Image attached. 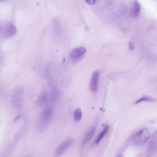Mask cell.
Segmentation results:
<instances>
[{
    "mask_svg": "<svg viewBox=\"0 0 157 157\" xmlns=\"http://www.w3.org/2000/svg\"><path fill=\"white\" fill-rule=\"evenodd\" d=\"M53 113V109L47 106L40 113L38 119L37 127L39 131L44 130L49 124Z\"/></svg>",
    "mask_w": 157,
    "mask_h": 157,
    "instance_id": "cell-1",
    "label": "cell"
},
{
    "mask_svg": "<svg viewBox=\"0 0 157 157\" xmlns=\"http://www.w3.org/2000/svg\"><path fill=\"white\" fill-rule=\"evenodd\" d=\"M150 133L148 130L144 128L139 130L134 135L132 139L133 143L140 146L145 143L149 139Z\"/></svg>",
    "mask_w": 157,
    "mask_h": 157,
    "instance_id": "cell-2",
    "label": "cell"
},
{
    "mask_svg": "<svg viewBox=\"0 0 157 157\" xmlns=\"http://www.w3.org/2000/svg\"><path fill=\"white\" fill-rule=\"evenodd\" d=\"M58 96L57 92L55 91L45 92L39 97L37 103L39 105H45L49 102L55 101L57 100Z\"/></svg>",
    "mask_w": 157,
    "mask_h": 157,
    "instance_id": "cell-3",
    "label": "cell"
},
{
    "mask_svg": "<svg viewBox=\"0 0 157 157\" xmlns=\"http://www.w3.org/2000/svg\"><path fill=\"white\" fill-rule=\"evenodd\" d=\"M147 155L148 157L155 155L157 153V133L156 132L153 135L147 147Z\"/></svg>",
    "mask_w": 157,
    "mask_h": 157,
    "instance_id": "cell-4",
    "label": "cell"
},
{
    "mask_svg": "<svg viewBox=\"0 0 157 157\" xmlns=\"http://www.w3.org/2000/svg\"><path fill=\"white\" fill-rule=\"evenodd\" d=\"M2 30L3 36L6 38L12 37L16 32L15 26L11 23H8L5 25Z\"/></svg>",
    "mask_w": 157,
    "mask_h": 157,
    "instance_id": "cell-5",
    "label": "cell"
},
{
    "mask_svg": "<svg viewBox=\"0 0 157 157\" xmlns=\"http://www.w3.org/2000/svg\"><path fill=\"white\" fill-rule=\"evenodd\" d=\"M73 142V140L69 139L62 143L56 149L55 155L58 156L63 154L70 147Z\"/></svg>",
    "mask_w": 157,
    "mask_h": 157,
    "instance_id": "cell-6",
    "label": "cell"
},
{
    "mask_svg": "<svg viewBox=\"0 0 157 157\" xmlns=\"http://www.w3.org/2000/svg\"><path fill=\"white\" fill-rule=\"evenodd\" d=\"M99 75L98 72L96 71L94 72L91 77L90 88L91 91L94 93L96 92L98 89Z\"/></svg>",
    "mask_w": 157,
    "mask_h": 157,
    "instance_id": "cell-7",
    "label": "cell"
},
{
    "mask_svg": "<svg viewBox=\"0 0 157 157\" xmlns=\"http://www.w3.org/2000/svg\"><path fill=\"white\" fill-rule=\"evenodd\" d=\"M86 48L82 47H78L72 50L70 56L72 59H76L82 56L86 52Z\"/></svg>",
    "mask_w": 157,
    "mask_h": 157,
    "instance_id": "cell-8",
    "label": "cell"
},
{
    "mask_svg": "<svg viewBox=\"0 0 157 157\" xmlns=\"http://www.w3.org/2000/svg\"><path fill=\"white\" fill-rule=\"evenodd\" d=\"M96 130V127L93 126L90 128L85 135L82 142L81 145H85L92 138Z\"/></svg>",
    "mask_w": 157,
    "mask_h": 157,
    "instance_id": "cell-9",
    "label": "cell"
},
{
    "mask_svg": "<svg viewBox=\"0 0 157 157\" xmlns=\"http://www.w3.org/2000/svg\"><path fill=\"white\" fill-rule=\"evenodd\" d=\"M140 9V6L137 1H135L132 5L130 13L131 16L133 17L138 16Z\"/></svg>",
    "mask_w": 157,
    "mask_h": 157,
    "instance_id": "cell-10",
    "label": "cell"
},
{
    "mask_svg": "<svg viewBox=\"0 0 157 157\" xmlns=\"http://www.w3.org/2000/svg\"><path fill=\"white\" fill-rule=\"evenodd\" d=\"M74 120L76 122H78L81 120L82 117V112L80 108H76L73 113Z\"/></svg>",
    "mask_w": 157,
    "mask_h": 157,
    "instance_id": "cell-11",
    "label": "cell"
},
{
    "mask_svg": "<svg viewBox=\"0 0 157 157\" xmlns=\"http://www.w3.org/2000/svg\"><path fill=\"white\" fill-rule=\"evenodd\" d=\"M109 127L107 125H105L104 130L101 131L98 135L96 140L95 141V144H97L100 142L105 134L106 133L109 129Z\"/></svg>",
    "mask_w": 157,
    "mask_h": 157,
    "instance_id": "cell-12",
    "label": "cell"
},
{
    "mask_svg": "<svg viewBox=\"0 0 157 157\" xmlns=\"http://www.w3.org/2000/svg\"><path fill=\"white\" fill-rule=\"evenodd\" d=\"M156 99L145 95L136 100L135 102V104H137L142 101L153 102L156 101Z\"/></svg>",
    "mask_w": 157,
    "mask_h": 157,
    "instance_id": "cell-13",
    "label": "cell"
},
{
    "mask_svg": "<svg viewBox=\"0 0 157 157\" xmlns=\"http://www.w3.org/2000/svg\"><path fill=\"white\" fill-rule=\"evenodd\" d=\"M86 2L90 4H94L95 3V0H85Z\"/></svg>",
    "mask_w": 157,
    "mask_h": 157,
    "instance_id": "cell-14",
    "label": "cell"
},
{
    "mask_svg": "<svg viewBox=\"0 0 157 157\" xmlns=\"http://www.w3.org/2000/svg\"><path fill=\"white\" fill-rule=\"evenodd\" d=\"M129 48L131 49H134V45L133 44L132 42H130L129 43Z\"/></svg>",
    "mask_w": 157,
    "mask_h": 157,
    "instance_id": "cell-15",
    "label": "cell"
},
{
    "mask_svg": "<svg viewBox=\"0 0 157 157\" xmlns=\"http://www.w3.org/2000/svg\"><path fill=\"white\" fill-rule=\"evenodd\" d=\"M21 116L20 115H17L14 119V122H15L16 121L18 118H19Z\"/></svg>",
    "mask_w": 157,
    "mask_h": 157,
    "instance_id": "cell-16",
    "label": "cell"
},
{
    "mask_svg": "<svg viewBox=\"0 0 157 157\" xmlns=\"http://www.w3.org/2000/svg\"><path fill=\"white\" fill-rule=\"evenodd\" d=\"M7 0H0V2H5Z\"/></svg>",
    "mask_w": 157,
    "mask_h": 157,
    "instance_id": "cell-17",
    "label": "cell"
},
{
    "mask_svg": "<svg viewBox=\"0 0 157 157\" xmlns=\"http://www.w3.org/2000/svg\"><path fill=\"white\" fill-rule=\"evenodd\" d=\"M2 28H1V26L0 24V32L2 31Z\"/></svg>",
    "mask_w": 157,
    "mask_h": 157,
    "instance_id": "cell-18",
    "label": "cell"
}]
</instances>
